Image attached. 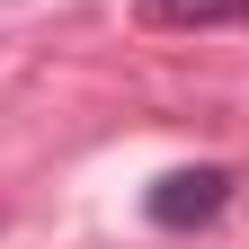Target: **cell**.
Returning <instances> with one entry per match:
<instances>
[{
  "mask_svg": "<svg viewBox=\"0 0 249 249\" xmlns=\"http://www.w3.org/2000/svg\"><path fill=\"white\" fill-rule=\"evenodd\" d=\"M223 205H231V169H223V160L169 169V178H151V196H142V213H151L160 231H205Z\"/></svg>",
  "mask_w": 249,
  "mask_h": 249,
  "instance_id": "cell-1",
  "label": "cell"
},
{
  "mask_svg": "<svg viewBox=\"0 0 249 249\" xmlns=\"http://www.w3.org/2000/svg\"><path fill=\"white\" fill-rule=\"evenodd\" d=\"M151 27H240L249 0H142Z\"/></svg>",
  "mask_w": 249,
  "mask_h": 249,
  "instance_id": "cell-2",
  "label": "cell"
}]
</instances>
